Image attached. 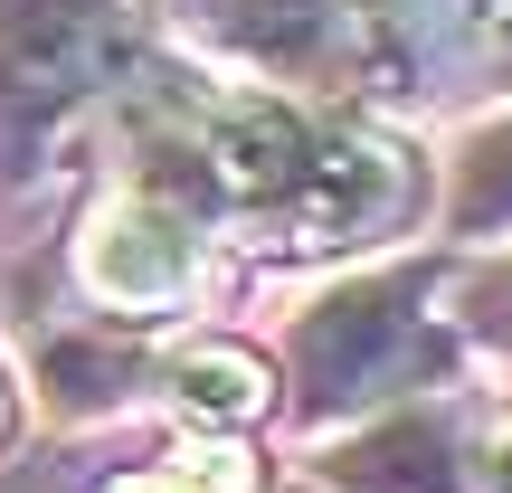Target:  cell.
Wrapping results in <instances>:
<instances>
[{
  "mask_svg": "<svg viewBox=\"0 0 512 493\" xmlns=\"http://www.w3.org/2000/svg\"><path fill=\"white\" fill-rule=\"evenodd\" d=\"M332 0H181V29L219 38V48L256 57V67H313Z\"/></svg>",
  "mask_w": 512,
  "mask_h": 493,
  "instance_id": "obj_6",
  "label": "cell"
},
{
  "mask_svg": "<svg viewBox=\"0 0 512 493\" xmlns=\"http://www.w3.org/2000/svg\"><path fill=\"white\" fill-rule=\"evenodd\" d=\"M427 285H437L427 266H389V275H351L294 313L285 361L313 418H361L446 361L437 323H427Z\"/></svg>",
  "mask_w": 512,
  "mask_h": 493,
  "instance_id": "obj_2",
  "label": "cell"
},
{
  "mask_svg": "<svg viewBox=\"0 0 512 493\" xmlns=\"http://www.w3.org/2000/svg\"><path fill=\"white\" fill-rule=\"evenodd\" d=\"M171 399H181L200 427H247V418H266L275 370L256 361L247 342H200L181 370H171Z\"/></svg>",
  "mask_w": 512,
  "mask_h": 493,
  "instance_id": "obj_8",
  "label": "cell"
},
{
  "mask_svg": "<svg viewBox=\"0 0 512 493\" xmlns=\"http://www.w3.org/2000/svg\"><path fill=\"white\" fill-rule=\"evenodd\" d=\"M332 484L351 493H465V456H456V427H446V408H389V418H370L361 437H342L323 456Z\"/></svg>",
  "mask_w": 512,
  "mask_h": 493,
  "instance_id": "obj_5",
  "label": "cell"
},
{
  "mask_svg": "<svg viewBox=\"0 0 512 493\" xmlns=\"http://www.w3.org/2000/svg\"><path fill=\"white\" fill-rule=\"evenodd\" d=\"M0 427H10V399H0Z\"/></svg>",
  "mask_w": 512,
  "mask_h": 493,
  "instance_id": "obj_11",
  "label": "cell"
},
{
  "mask_svg": "<svg viewBox=\"0 0 512 493\" xmlns=\"http://www.w3.org/2000/svg\"><path fill=\"white\" fill-rule=\"evenodd\" d=\"M465 313H475L484 342H503V351H512V256H494V266L465 285Z\"/></svg>",
  "mask_w": 512,
  "mask_h": 493,
  "instance_id": "obj_9",
  "label": "cell"
},
{
  "mask_svg": "<svg viewBox=\"0 0 512 493\" xmlns=\"http://www.w3.org/2000/svg\"><path fill=\"white\" fill-rule=\"evenodd\" d=\"M190 275H200V219H190L181 190L133 181L114 209H95V228H86V285L105 294V304L162 313V304L190 294Z\"/></svg>",
  "mask_w": 512,
  "mask_h": 493,
  "instance_id": "obj_4",
  "label": "cell"
},
{
  "mask_svg": "<svg viewBox=\"0 0 512 493\" xmlns=\"http://www.w3.org/2000/svg\"><path fill=\"white\" fill-rule=\"evenodd\" d=\"M456 10H465V29H475V48L512 57V0H456Z\"/></svg>",
  "mask_w": 512,
  "mask_h": 493,
  "instance_id": "obj_10",
  "label": "cell"
},
{
  "mask_svg": "<svg viewBox=\"0 0 512 493\" xmlns=\"http://www.w3.org/2000/svg\"><path fill=\"white\" fill-rule=\"evenodd\" d=\"M124 57V0H0V143H38Z\"/></svg>",
  "mask_w": 512,
  "mask_h": 493,
  "instance_id": "obj_3",
  "label": "cell"
},
{
  "mask_svg": "<svg viewBox=\"0 0 512 493\" xmlns=\"http://www.w3.org/2000/svg\"><path fill=\"white\" fill-rule=\"evenodd\" d=\"M200 181H209V200L247 209L275 256L361 247L380 228H399L408 200H418V181H408V162L389 143H370L351 124H313L285 95H247V105L209 114Z\"/></svg>",
  "mask_w": 512,
  "mask_h": 493,
  "instance_id": "obj_1",
  "label": "cell"
},
{
  "mask_svg": "<svg viewBox=\"0 0 512 493\" xmlns=\"http://www.w3.org/2000/svg\"><path fill=\"white\" fill-rule=\"evenodd\" d=\"M512 228V114L475 124L446 162V238H503Z\"/></svg>",
  "mask_w": 512,
  "mask_h": 493,
  "instance_id": "obj_7",
  "label": "cell"
}]
</instances>
